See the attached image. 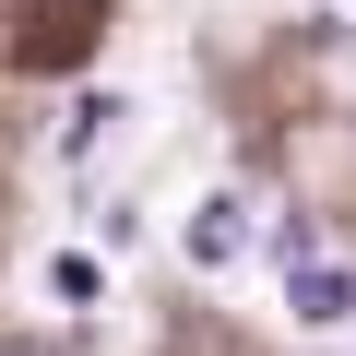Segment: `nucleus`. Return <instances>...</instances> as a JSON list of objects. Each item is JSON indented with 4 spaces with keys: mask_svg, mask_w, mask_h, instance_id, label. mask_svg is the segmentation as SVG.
Here are the masks:
<instances>
[{
    "mask_svg": "<svg viewBox=\"0 0 356 356\" xmlns=\"http://www.w3.org/2000/svg\"><path fill=\"white\" fill-rule=\"evenodd\" d=\"M250 238H261V202L250 191H202V214L178 226V261H191V273H226V261H250Z\"/></svg>",
    "mask_w": 356,
    "mask_h": 356,
    "instance_id": "1",
    "label": "nucleus"
},
{
    "mask_svg": "<svg viewBox=\"0 0 356 356\" xmlns=\"http://www.w3.org/2000/svg\"><path fill=\"white\" fill-rule=\"evenodd\" d=\"M285 309H297L309 332H332V321H356V273H344L332 250H309V261H285Z\"/></svg>",
    "mask_w": 356,
    "mask_h": 356,
    "instance_id": "2",
    "label": "nucleus"
},
{
    "mask_svg": "<svg viewBox=\"0 0 356 356\" xmlns=\"http://www.w3.org/2000/svg\"><path fill=\"white\" fill-rule=\"evenodd\" d=\"M0 356H48V344H0Z\"/></svg>",
    "mask_w": 356,
    "mask_h": 356,
    "instance_id": "3",
    "label": "nucleus"
}]
</instances>
